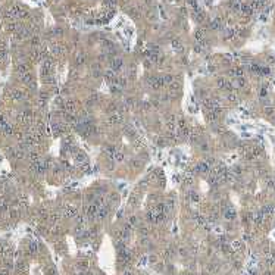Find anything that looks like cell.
Returning <instances> with one entry per match:
<instances>
[{
    "label": "cell",
    "mask_w": 275,
    "mask_h": 275,
    "mask_svg": "<svg viewBox=\"0 0 275 275\" xmlns=\"http://www.w3.org/2000/svg\"><path fill=\"white\" fill-rule=\"evenodd\" d=\"M84 60H85V55H84V53H78V55H77V57H75V63H77V65H82V63H84Z\"/></svg>",
    "instance_id": "15"
},
{
    "label": "cell",
    "mask_w": 275,
    "mask_h": 275,
    "mask_svg": "<svg viewBox=\"0 0 275 275\" xmlns=\"http://www.w3.org/2000/svg\"><path fill=\"white\" fill-rule=\"evenodd\" d=\"M125 106H127V108H132V106H134V100H132V99H127V100H125Z\"/></svg>",
    "instance_id": "29"
},
{
    "label": "cell",
    "mask_w": 275,
    "mask_h": 275,
    "mask_svg": "<svg viewBox=\"0 0 275 275\" xmlns=\"http://www.w3.org/2000/svg\"><path fill=\"white\" fill-rule=\"evenodd\" d=\"M115 82H116V85H118V87H121V88H122V87H125V85H127V78H125V77H116V78H115Z\"/></svg>",
    "instance_id": "13"
},
{
    "label": "cell",
    "mask_w": 275,
    "mask_h": 275,
    "mask_svg": "<svg viewBox=\"0 0 275 275\" xmlns=\"http://www.w3.org/2000/svg\"><path fill=\"white\" fill-rule=\"evenodd\" d=\"M66 218H72V216H75L77 215V209L74 208V206H69V208H66L65 209V213H63Z\"/></svg>",
    "instance_id": "11"
},
{
    "label": "cell",
    "mask_w": 275,
    "mask_h": 275,
    "mask_svg": "<svg viewBox=\"0 0 275 275\" xmlns=\"http://www.w3.org/2000/svg\"><path fill=\"white\" fill-rule=\"evenodd\" d=\"M119 122H122V113L121 112H112L110 115H109V124L116 125V124H119Z\"/></svg>",
    "instance_id": "2"
},
{
    "label": "cell",
    "mask_w": 275,
    "mask_h": 275,
    "mask_svg": "<svg viewBox=\"0 0 275 275\" xmlns=\"http://www.w3.org/2000/svg\"><path fill=\"white\" fill-rule=\"evenodd\" d=\"M265 112L268 113V115H272V113H274V109H272V108H266V109H265Z\"/></svg>",
    "instance_id": "35"
},
{
    "label": "cell",
    "mask_w": 275,
    "mask_h": 275,
    "mask_svg": "<svg viewBox=\"0 0 275 275\" xmlns=\"http://www.w3.org/2000/svg\"><path fill=\"white\" fill-rule=\"evenodd\" d=\"M263 218H265V215L262 213V210H258V212L253 215V221H255V224H262V222H263Z\"/></svg>",
    "instance_id": "8"
},
{
    "label": "cell",
    "mask_w": 275,
    "mask_h": 275,
    "mask_svg": "<svg viewBox=\"0 0 275 275\" xmlns=\"http://www.w3.org/2000/svg\"><path fill=\"white\" fill-rule=\"evenodd\" d=\"M179 255L184 256V255H185V250H184V249H179Z\"/></svg>",
    "instance_id": "38"
},
{
    "label": "cell",
    "mask_w": 275,
    "mask_h": 275,
    "mask_svg": "<svg viewBox=\"0 0 275 275\" xmlns=\"http://www.w3.org/2000/svg\"><path fill=\"white\" fill-rule=\"evenodd\" d=\"M105 77H106L108 80H113V81H115V78H116V77H115V71H112V69H108V71L105 72Z\"/></svg>",
    "instance_id": "18"
},
{
    "label": "cell",
    "mask_w": 275,
    "mask_h": 275,
    "mask_svg": "<svg viewBox=\"0 0 275 275\" xmlns=\"http://www.w3.org/2000/svg\"><path fill=\"white\" fill-rule=\"evenodd\" d=\"M231 246H232V249H234V250H240V249L243 247V244H241V241H240V240H234Z\"/></svg>",
    "instance_id": "20"
},
{
    "label": "cell",
    "mask_w": 275,
    "mask_h": 275,
    "mask_svg": "<svg viewBox=\"0 0 275 275\" xmlns=\"http://www.w3.org/2000/svg\"><path fill=\"white\" fill-rule=\"evenodd\" d=\"M237 84H238V85H240V87H243V85H244V84H246V80H244V78H243V77H240V78H237Z\"/></svg>",
    "instance_id": "32"
},
{
    "label": "cell",
    "mask_w": 275,
    "mask_h": 275,
    "mask_svg": "<svg viewBox=\"0 0 275 275\" xmlns=\"http://www.w3.org/2000/svg\"><path fill=\"white\" fill-rule=\"evenodd\" d=\"M194 219H196V222H197L199 225H205V224H206V218H205L203 215H199V213H196Z\"/></svg>",
    "instance_id": "14"
},
{
    "label": "cell",
    "mask_w": 275,
    "mask_h": 275,
    "mask_svg": "<svg viewBox=\"0 0 275 275\" xmlns=\"http://www.w3.org/2000/svg\"><path fill=\"white\" fill-rule=\"evenodd\" d=\"M202 150H203V152L209 150V146H208V144H202Z\"/></svg>",
    "instance_id": "37"
},
{
    "label": "cell",
    "mask_w": 275,
    "mask_h": 275,
    "mask_svg": "<svg viewBox=\"0 0 275 275\" xmlns=\"http://www.w3.org/2000/svg\"><path fill=\"white\" fill-rule=\"evenodd\" d=\"M231 172H232V174H235V175H240V174H241V168H240V166H235Z\"/></svg>",
    "instance_id": "31"
},
{
    "label": "cell",
    "mask_w": 275,
    "mask_h": 275,
    "mask_svg": "<svg viewBox=\"0 0 275 275\" xmlns=\"http://www.w3.org/2000/svg\"><path fill=\"white\" fill-rule=\"evenodd\" d=\"M275 210V206L272 205H266V206H263V209H262V213L265 215V216H269V215H272Z\"/></svg>",
    "instance_id": "9"
},
{
    "label": "cell",
    "mask_w": 275,
    "mask_h": 275,
    "mask_svg": "<svg viewBox=\"0 0 275 275\" xmlns=\"http://www.w3.org/2000/svg\"><path fill=\"white\" fill-rule=\"evenodd\" d=\"M146 262H147V258H146V256H143V258L140 259V262H138V265H140V266H141V265H144Z\"/></svg>",
    "instance_id": "34"
},
{
    "label": "cell",
    "mask_w": 275,
    "mask_h": 275,
    "mask_svg": "<svg viewBox=\"0 0 275 275\" xmlns=\"http://www.w3.org/2000/svg\"><path fill=\"white\" fill-rule=\"evenodd\" d=\"M31 43L34 44V46H38V44H40V38H38V37H32Z\"/></svg>",
    "instance_id": "33"
},
{
    "label": "cell",
    "mask_w": 275,
    "mask_h": 275,
    "mask_svg": "<svg viewBox=\"0 0 275 275\" xmlns=\"http://www.w3.org/2000/svg\"><path fill=\"white\" fill-rule=\"evenodd\" d=\"M235 35V30H232V28H228L225 31V38H232Z\"/></svg>",
    "instance_id": "22"
},
{
    "label": "cell",
    "mask_w": 275,
    "mask_h": 275,
    "mask_svg": "<svg viewBox=\"0 0 275 275\" xmlns=\"http://www.w3.org/2000/svg\"><path fill=\"white\" fill-rule=\"evenodd\" d=\"M171 44H172V47L177 49V50H181V49H182V44H181V41H179L178 38H174V40L171 41Z\"/></svg>",
    "instance_id": "17"
},
{
    "label": "cell",
    "mask_w": 275,
    "mask_h": 275,
    "mask_svg": "<svg viewBox=\"0 0 275 275\" xmlns=\"http://www.w3.org/2000/svg\"><path fill=\"white\" fill-rule=\"evenodd\" d=\"M97 100H99V96H97V94H94V93H93L91 96L88 97V102H87V105H90V106H91V105H94V103H96Z\"/></svg>",
    "instance_id": "19"
},
{
    "label": "cell",
    "mask_w": 275,
    "mask_h": 275,
    "mask_svg": "<svg viewBox=\"0 0 275 275\" xmlns=\"http://www.w3.org/2000/svg\"><path fill=\"white\" fill-rule=\"evenodd\" d=\"M209 169H210V166H209V163H206V162H199L197 165H194V168H193V171L196 174H206V172H209Z\"/></svg>",
    "instance_id": "1"
},
{
    "label": "cell",
    "mask_w": 275,
    "mask_h": 275,
    "mask_svg": "<svg viewBox=\"0 0 275 275\" xmlns=\"http://www.w3.org/2000/svg\"><path fill=\"white\" fill-rule=\"evenodd\" d=\"M228 100H229V102H232V103H237V100H238V97L235 96L234 93H229V94H228Z\"/></svg>",
    "instance_id": "26"
},
{
    "label": "cell",
    "mask_w": 275,
    "mask_h": 275,
    "mask_svg": "<svg viewBox=\"0 0 275 275\" xmlns=\"http://www.w3.org/2000/svg\"><path fill=\"white\" fill-rule=\"evenodd\" d=\"M202 37H203V31H202V30H197V31H196V38L200 41V40H202Z\"/></svg>",
    "instance_id": "30"
},
{
    "label": "cell",
    "mask_w": 275,
    "mask_h": 275,
    "mask_svg": "<svg viewBox=\"0 0 275 275\" xmlns=\"http://www.w3.org/2000/svg\"><path fill=\"white\" fill-rule=\"evenodd\" d=\"M190 200H191V202H199V200H200V197H199V194H197V193H191V194H190Z\"/></svg>",
    "instance_id": "27"
},
{
    "label": "cell",
    "mask_w": 275,
    "mask_h": 275,
    "mask_svg": "<svg viewBox=\"0 0 275 275\" xmlns=\"http://www.w3.org/2000/svg\"><path fill=\"white\" fill-rule=\"evenodd\" d=\"M179 88H181L179 81H172V82L169 84V93H178Z\"/></svg>",
    "instance_id": "6"
},
{
    "label": "cell",
    "mask_w": 275,
    "mask_h": 275,
    "mask_svg": "<svg viewBox=\"0 0 275 275\" xmlns=\"http://www.w3.org/2000/svg\"><path fill=\"white\" fill-rule=\"evenodd\" d=\"M224 215H225V218L228 219V221H232V219H235V216H237L235 210L232 209V208H228V209L224 212Z\"/></svg>",
    "instance_id": "5"
},
{
    "label": "cell",
    "mask_w": 275,
    "mask_h": 275,
    "mask_svg": "<svg viewBox=\"0 0 275 275\" xmlns=\"http://www.w3.org/2000/svg\"><path fill=\"white\" fill-rule=\"evenodd\" d=\"M222 27V21H221V18H215L212 22H210V28L212 30H219Z\"/></svg>",
    "instance_id": "10"
},
{
    "label": "cell",
    "mask_w": 275,
    "mask_h": 275,
    "mask_svg": "<svg viewBox=\"0 0 275 275\" xmlns=\"http://www.w3.org/2000/svg\"><path fill=\"white\" fill-rule=\"evenodd\" d=\"M122 65H124V62H122L121 57H113L112 62H110V69L116 72V71H119V69L122 68Z\"/></svg>",
    "instance_id": "3"
},
{
    "label": "cell",
    "mask_w": 275,
    "mask_h": 275,
    "mask_svg": "<svg viewBox=\"0 0 275 275\" xmlns=\"http://www.w3.org/2000/svg\"><path fill=\"white\" fill-rule=\"evenodd\" d=\"M110 88H112V93H115V94H119L121 93V87H118V85H112Z\"/></svg>",
    "instance_id": "28"
},
{
    "label": "cell",
    "mask_w": 275,
    "mask_h": 275,
    "mask_svg": "<svg viewBox=\"0 0 275 275\" xmlns=\"http://www.w3.org/2000/svg\"><path fill=\"white\" fill-rule=\"evenodd\" d=\"M163 81H165V84H171L172 81H175V80H174V77H172V75H169V74H168V75H165V77H163Z\"/></svg>",
    "instance_id": "25"
},
{
    "label": "cell",
    "mask_w": 275,
    "mask_h": 275,
    "mask_svg": "<svg viewBox=\"0 0 275 275\" xmlns=\"http://www.w3.org/2000/svg\"><path fill=\"white\" fill-rule=\"evenodd\" d=\"M122 275H134V272L132 271H129V269H127V271H124V274Z\"/></svg>",
    "instance_id": "36"
},
{
    "label": "cell",
    "mask_w": 275,
    "mask_h": 275,
    "mask_svg": "<svg viewBox=\"0 0 275 275\" xmlns=\"http://www.w3.org/2000/svg\"><path fill=\"white\" fill-rule=\"evenodd\" d=\"M125 159V156H124V153L122 152H116L115 155H113V161H116V162H122Z\"/></svg>",
    "instance_id": "16"
},
{
    "label": "cell",
    "mask_w": 275,
    "mask_h": 275,
    "mask_svg": "<svg viewBox=\"0 0 275 275\" xmlns=\"http://www.w3.org/2000/svg\"><path fill=\"white\" fill-rule=\"evenodd\" d=\"M108 213H109V208L108 206H100L96 213V219H105L108 216Z\"/></svg>",
    "instance_id": "4"
},
{
    "label": "cell",
    "mask_w": 275,
    "mask_h": 275,
    "mask_svg": "<svg viewBox=\"0 0 275 275\" xmlns=\"http://www.w3.org/2000/svg\"><path fill=\"white\" fill-rule=\"evenodd\" d=\"M147 262H149V263H158V256H156V255L147 256Z\"/></svg>",
    "instance_id": "23"
},
{
    "label": "cell",
    "mask_w": 275,
    "mask_h": 275,
    "mask_svg": "<svg viewBox=\"0 0 275 275\" xmlns=\"http://www.w3.org/2000/svg\"><path fill=\"white\" fill-rule=\"evenodd\" d=\"M138 231H140V234H141V235H149V228H147V226H140V228H138Z\"/></svg>",
    "instance_id": "24"
},
{
    "label": "cell",
    "mask_w": 275,
    "mask_h": 275,
    "mask_svg": "<svg viewBox=\"0 0 275 275\" xmlns=\"http://www.w3.org/2000/svg\"><path fill=\"white\" fill-rule=\"evenodd\" d=\"M65 110L69 112V113L75 112V102H74V100H68V102L65 103Z\"/></svg>",
    "instance_id": "7"
},
{
    "label": "cell",
    "mask_w": 275,
    "mask_h": 275,
    "mask_svg": "<svg viewBox=\"0 0 275 275\" xmlns=\"http://www.w3.org/2000/svg\"><path fill=\"white\" fill-rule=\"evenodd\" d=\"M219 116L216 115V113L213 112V110H209V112H206V119H208V122H215L216 119H218Z\"/></svg>",
    "instance_id": "12"
},
{
    "label": "cell",
    "mask_w": 275,
    "mask_h": 275,
    "mask_svg": "<svg viewBox=\"0 0 275 275\" xmlns=\"http://www.w3.org/2000/svg\"><path fill=\"white\" fill-rule=\"evenodd\" d=\"M128 224H129V225H132V226L138 225V218H137V216H129Z\"/></svg>",
    "instance_id": "21"
}]
</instances>
